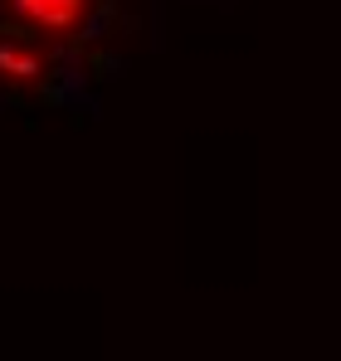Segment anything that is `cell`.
<instances>
[{
	"mask_svg": "<svg viewBox=\"0 0 341 361\" xmlns=\"http://www.w3.org/2000/svg\"><path fill=\"white\" fill-rule=\"evenodd\" d=\"M15 5V15H25L30 25H39V30H73L78 20H83V10H88V0H10Z\"/></svg>",
	"mask_w": 341,
	"mask_h": 361,
	"instance_id": "cell-1",
	"label": "cell"
},
{
	"mask_svg": "<svg viewBox=\"0 0 341 361\" xmlns=\"http://www.w3.org/2000/svg\"><path fill=\"white\" fill-rule=\"evenodd\" d=\"M0 68H10L15 78H35L39 73V59L25 54V49H15V44H0Z\"/></svg>",
	"mask_w": 341,
	"mask_h": 361,
	"instance_id": "cell-2",
	"label": "cell"
}]
</instances>
